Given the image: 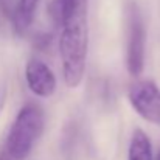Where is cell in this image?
I'll return each mask as SVG.
<instances>
[{
  "instance_id": "6da1fadb",
  "label": "cell",
  "mask_w": 160,
  "mask_h": 160,
  "mask_svg": "<svg viewBox=\"0 0 160 160\" xmlns=\"http://www.w3.org/2000/svg\"><path fill=\"white\" fill-rule=\"evenodd\" d=\"M89 0H52L50 12L61 28L59 56L65 86L78 87L86 73L89 52Z\"/></svg>"
},
{
  "instance_id": "7a4b0ae2",
  "label": "cell",
  "mask_w": 160,
  "mask_h": 160,
  "mask_svg": "<svg viewBox=\"0 0 160 160\" xmlns=\"http://www.w3.org/2000/svg\"><path fill=\"white\" fill-rule=\"evenodd\" d=\"M45 124L44 110L34 103L22 107L14 118L6 138V151L16 160H25L42 135Z\"/></svg>"
},
{
  "instance_id": "3957f363",
  "label": "cell",
  "mask_w": 160,
  "mask_h": 160,
  "mask_svg": "<svg viewBox=\"0 0 160 160\" xmlns=\"http://www.w3.org/2000/svg\"><path fill=\"white\" fill-rule=\"evenodd\" d=\"M146 54V27L140 8L135 2L128 6V41H126V67L132 76H138L145 68Z\"/></svg>"
},
{
  "instance_id": "277c9868",
  "label": "cell",
  "mask_w": 160,
  "mask_h": 160,
  "mask_svg": "<svg viewBox=\"0 0 160 160\" xmlns=\"http://www.w3.org/2000/svg\"><path fill=\"white\" fill-rule=\"evenodd\" d=\"M128 97L134 110L143 120L160 124V89L154 81L140 79L132 82Z\"/></svg>"
},
{
  "instance_id": "5b68a950",
  "label": "cell",
  "mask_w": 160,
  "mask_h": 160,
  "mask_svg": "<svg viewBox=\"0 0 160 160\" xmlns=\"http://www.w3.org/2000/svg\"><path fill=\"white\" fill-rule=\"evenodd\" d=\"M25 79L28 84V89L41 97L48 98L56 90V76L52 68L41 59L31 58L25 65Z\"/></svg>"
},
{
  "instance_id": "8992f818",
  "label": "cell",
  "mask_w": 160,
  "mask_h": 160,
  "mask_svg": "<svg viewBox=\"0 0 160 160\" xmlns=\"http://www.w3.org/2000/svg\"><path fill=\"white\" fill-rule=\"evenodd\" d=\"M128 160H152V146L149 137L142 129H135L131 137Z\"/></svg>"
},
{
  "instance_id": "52a82bcc",
  "label": "cell",
  "mask_w": 160,
  "mask_h": 160,
  "mask_svg": "<svg viewBox=\"0 0 160 160\" xmlns=\"http://www.w3.org/2000/svg\"><path fill=\"white\" fill-rule=\"evenodd\" d=\"M39 2L41 0H19V16L17 20L12 23V28L17 34H23L27 28H30L34 20Z\"/></svg>"
},
{
  "instance_id": "ba28073f",
  "label": "cell",
  "mask_w": 160,
  "mask_h": 160,
  "mask_svg": "<svg viewBox=\"0 0 160 160\" xmlns=\"http://www.w3.org/2000/svg\"><path fill=\"white\" fill-rule=\"evenodd\" d=\"M0 9L12 25L19 16V0H0Z\"/></svg>"
},
{
  "instance_id": "9c48e42d",
  "label": "cell",
  "mask_w": 160,
  "mask_h": 160,
  "mask_svg": "<svg viewBox=\"0 0 160 160\" xmlns=\"http://www.w3.org/2000/svg\"><path fill=\"white\" fill-rule=\"evenodd\" d=\"M52 34L50 33H41V34H36L34 36V41H33V44H34V47L36 48H47L50 44H52Z\"/></svg>"
},
{
  "instance_id": "30bf717a",
  "label": "cell",
  "mask_w": 160,
  "mask_h": 160,
  "mask_svg": "<svg viewBox=\"0 0 160 160\" xmlns=\"http://www.w3.org/2000/svg\"><path fill=\"white\" fill-rule=\"evenodd\" d=\"M0 160H16L14 157H11V154L8 151H5L3 154H0Z\"/></svg>"
},
{
  "instance_id": "8fae6325",
  "label": "cell",
  "mask_w": 160,
  "mask_h": 160,
  "mask_svg": "<svg viewBox=\"0 0 160 160\" xmlns=\"http://www.w3.org/2000/svg\"><path fill=\"white\" fill-rule=\"evenodd\" d=\"M157 160H160V151H159V156H157Z\"/></svg>"
}]
</instances>
